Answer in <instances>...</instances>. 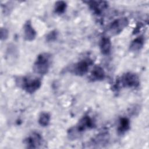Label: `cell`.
Wrapping results in <instances>:
<instances>
[{
    "label": "cell",
    "mask_w": 149,
    "mask_h": 149,
    "mask_svg": "<svg viewBox=\"0 0 149 149\" xmlns=\"http://www.w3.org/2000/svg\"><path fill=\"white\" fill-rule=\"evenodd\" d=\"M51 63V55L48 52L41 53L37 56L33 63V70L38 74H46L49 71Z\"/></svg>",
    "instance_id": "1"
},
{
    "label": "cell",
    "mask_w": 149,
    "mask_h": 149,
    "mask_svg": "<svg viewBox=\"0 0 149 149\" xmlns=\"http://www.w3.org/2000/svg\"><path fill=\"white\" fill-rule=\"evenodd\" d=\"M16 84L27 93L33 94L41 86V81L37 77H19L16 79Z\"/></svg>",
    "instance_id": "2"
},
{
    "label": "cell",
    "mask_w": 149,
    "mask_h": 149,
    "mask_svg": "<svg viewBox=\"0 0 149 149\" xmlns=\"http://www.w3.org/2000/svg\"><path fill=\"white\" fill-rule=\"evenodd\" d=\"M94 125L95 124L93 119L88 115H85L80 119L74 127H72L68 131V135L71 139H75L77 135H79L87 129L94 127Z\"/></svg>",
    "instance_id": "3"
},
{
    "label": "cell",
    "mask_w": 149,
    "mask_h": 149,
    "mask_svg": "<svg viewBox=\"0 0 149 149\" xmlns=\"http://www.w3.org/2000/svg\"><path fill=\"white\" fill-rule=\"evenodd\" d=\"M140 84L139 76L134 73L127 72L118 80L116 86L126 88H137Z\"/></svg>",
    "instance_id": "4"
},
{
    "label": "cell",
    "mask_w": 149,
    "mask_h": 149,
    "mask_svg": "<svg viewBox=\"0 0 149 149\" xmlns=\"http://www.w3.org/2000/svg\"><path fill=\"white\" fill-rule=\"evenodd\" d=\"M93 63V61L90 58L81 59L72 66L70 72L74 75L82 76L87 73Z\"/></svg>",
    "instance_id": "5"
},
{
    "label": "cell",
    "mask_w": 149,
    "mask_h": 149,
    "mask_svg": "<svg viewBox=\"0 0 149 149\" xmlns=\"http://www.w3.org/2000/svg\"><path fill=\"white\" fill-rule=\"evenodd\" d=\"M129 24V20L126 17L116 19L108 26V31L111 36H116L120 34Z\"/></svg>",
    "instance_id": "6"
},
{
    "label": "cell",
    "mask_w": 149,
    "mask_h": 149,
    "mask_svg": "<svg viewBox=\"0 0 149 149\" xmlns=\"http://www.w3.org/2000/svg\"><path fill=\"white\" fill-rule=\"evenodd\" d=\"M24 143L27 148H37L42 143V137L38 132H33L24 139Z\"/></svg>",
    "instance_id": "7"
},
{
    "label": "cell",
    "mask_w": 149,
    "mask_h": 149,
    "mask_svg": "<svg viewBox=\"0 0 149 149\" xmlns=\"http://www.w3.org/2000/svg\"><path fill=\"white\" fill-rule=\"evenodd\" d=\"M84 2L87 3L90 10L97 15H101V13L108 8V2L106 1H89Z\"/></svg>",
    "instance_id": "8"
},
{
    "label": "cell",
    "mask_w": 149,
    "mask_h": 149,
    "mask_svg": "<svg viewBox=\"0 0 149 149\" xmlns=\"http://www.w3.org/2000/svg\"><path fill=\"white\" fill-rule=\"evenodd\" d=\"M37 36V33L34 29L30 20H27L23 26V37L27 41H33Z\"/></svg>",
    "instance_id": "9"
},
{
    "label": "cell",
    "mask_w": 149,
    "mask_h": 149,
    "mask_svg": "<svg viewBox=\"0 0 149 149\" xmlns=\"http://www.w3.org/2000/svg\"><path fill=\"white\" fill-rule=\"evenodd\" d=\"M109 140V134L108 132H101L97 134L90 141L91 144L95 146L96 147H103L108 144Z\"/></svg>",
    "instance_id": "10"
},
{
    "label": "cell",
    "mask_w": 149,
    "mask_h": 149,
    "mask_svg": "<svg viewBox=\"0 0 149 149\" xmlns=\"http://www.w3.org/2000/svg\"><path fill=\"white\" fill-rule=\"evenodd\" d=\"M105 77V73L103 68L99 66H95L91 72L90 79L92 81H99L103 80Z\"/></svg>",
    "instance_id": "11"
},
{
    "label": "cell",
    "mask_w": 149,
    "mask_h": 149,
    "mask_svg": "<svg viewBox=\"0 0 149 149\" xmlns=\"http://www.w3.org/2000/svg\"><path fill=\"white\" fill-rule=\"evenodd\" d=\"M100 49L102 54L107 55L110 54L112 48V43L110 38L108 37H102L100 41Z\"/></svg>",
    "instance_id": "12"
},
{
    "label": "cell",
    "mask_w": 149,
    "mask_h": 149,
    "mask_svg": "<svg viewBox=\"0 0 149 149\" xmlns=\"http://www.w3.org/2000/svg\"><path fill=\"white\" fill-rule=\"evenodd\" d=\"M144 37L143 36H140L134 39L129 46V49L132 52L140 51L144 44Z\"/></svg>",
    "instance_id": "13"
},
{
    "label": "cell",
    "mask_w": 149,
    "mask_h": 149,
    "mask_svg": "<svg viewBox=\"0 0 149 149\" xmlns=\"http://www.w3.org/2000/svg\"><path fill=\"white\" fill-rule=\"evenodd\" d=\"M130 127V122L129 119L126 117H122L119 120L118 126V132L120 134H123L128 131Z\"/></svg>",
    "instance_id": "14"
},
{
    "label": "cell",
    "mask_w": 149,
    "mask_h": 149,
    "mask_svg": "<svg viewBox=\"0 0 149 149\" xmlns=\"http://www.w3.org/2000/svg\"><path fill=\"white\" fill-rule=\"evenodd\" d=\"M51 120V115L49 113L47 112H41L38 118V123L42 127L47 126Z\"/></svg>",
    "instance_id": "15"
},
{
    "label": "cell",
    "mask_w": 149,
    "mask_h": 149,
    "mask_svg": "<svg viewBox=\"0 0 149 149\" xmlns=\"http://www.w3.org/2000/svg\"><path fill=\"white\" fill-rule=\"evenodd\" d=\"M66 8H67V4L65 1H57L55 3L54 11L57 14H62L65 12Z\"/></svg>",
    "instance_id": "16"
},
{
    "label": "cell",
    "mask_w": 149,
    "mask_h": 149,
    "mask_svg": "<svg viewBox=\"0 0 149 149\" xmlns=\"http://www.w3.org/2000/svg\"><path fill=\"white\" fill-rule=\"evenodd\" d=\"M58 33L56 30H52L49 33H48L47 35L46 36V37H45L46 41L48 42L54 41L55 40H56V38L58 37Z\"/></svg>",
    "instance_id": "17"
},
{
    "label": "cell",
    "mask_w": 149,
    "mask_h": 149,
    "mask_svg": "<svg viewBox=\"0 0 149 149\" xmlns=\"http://www.w3.org/2000/svg\"><path fill=\"white\" fill-rule=\"evenodd\" d=\"M9 36V31L6 28L1 27V40H5Z\"/></svg>",
    "instance_id": "18"
}]
</instances>
